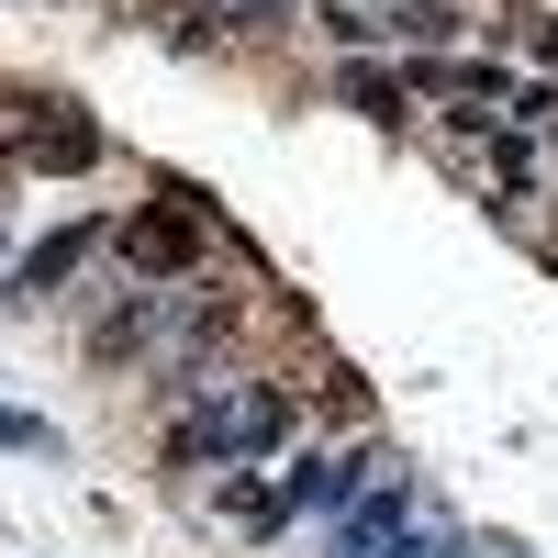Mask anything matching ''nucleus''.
Instances as JSON below:
<instances>
[{"instance_id":"obj_1","label":"nucleus","mask_w":558,"mask_h":558,"mask_svg":"<svg viewBox=\"0 0 558 558\" xmlns=\"http://www.w3.org/2000/svg\"><path fill=\"white\" fill-rule=\"evenodd\" d=\"M157 447L168 470H246L291 436V380H257V368H202V380L157 391Z\"/></svg>"},{"instance_id":"obj_2","label":"nucleus","mask_w":558,"mask_h":558,"mask_svg":"<svg viewBox=\"0 0 558 558\" xmlns=\"http://www.w3.org/2000/svg\"><path fill=\"white\" fill-rule=\"evenodd\" d=\"M112 257H123V279H202V257H213V213H191V202L157 191V213L112 223Z\"/></svg>"},{"instance_id":"obj_3","label":"nucleus","mask_w":558,"mask_h":558,"mask_svg":"<svg viewBox=\"0 0 558 558\" xmlns=\"http://www.w3.org/2000/svg\"><path fill=\"white\" fill-rule=\"evenodd\" d=\"M101 246V223H57V235H45L23 268H12V302L23 313H45V302H68V279H78V257Z\"/></svg>"},{"instance_id":"obj_4","label":"nucleus","mask_w":558,"mask_h":558,"mask_svg":"<svg viewBox=\"0 0 558 558\" xmlns=\"http://www.w3.org/2000/svg\"><path fill=\"white\" fill-rule=\"evenodd\" d=\"M357 481H368V458H291V481H279V502L291 514H336V502H357Z\"/></svg>"},{"instance_id":"obj_5","label":"nucleus","mask_w":558,"mask_h":558,"mask_svg":"<svg viewBox=\"0 0 558 558\" xmlns=\"http://www.w3.org/2000/svg\"><path fill=\"white\" fill-rule=\"evenodd\" d=\"M336 101H357L368 123H425V112H413V89H402L391 68H357V57L336 68Z\"/></svg>"},{"instance_id":"obj_6","label":"nucleus","mask_w":558,"mask_h":558,"mask_svg":"<svg viewBox=\"0 0 558 558\" xmlns=\"http://www.w3.org/2000/svg\"><path fill=\"white\" fill-rule=\"evenodd\" d=\"M191 12H202V34H279L302 0H191Z\"/></svg>"},{"instance_id":"obj_7","label":"nucleus","mask_w":558,"mask_h":558,"mask_svg":"<svg viewBox=\"0 0 558 558\" xmlns=\"http://www.w3.org/2000/svg\"><path fill=\"white\" fill-rule=\"evenodd\" d=\"M324 425H336V436H368V391L347 380V368H336V380H324Z\"/></svg>"},{"instance_id":"obj_8","label":"nucleus","mask_w":558,"mask_h":558,"mask_svg":"<svg viewBox=\"0 0 558 558\" xmlns=\"http://www.w3.org/2000/svg\"><path fill=\"white\" fill-rule=\"evenodd\" d=\"M0 447H12V458H45L57 436H45V413H12V402H0Z\"/></svg>"},{"instance_id":"obj_9","label":"nucleus","mask_w":558,"mask_h":558,"mask_svg":"<svg viewBox=\"0 0 558 558\" xmlns=\"http://www.w3.org/2000/svg\"><path fill=\"white\" fill-rule=\"evenodd\" d=\"M525 45H536V68H558V23H525Z\"/></svg>"}]
</instances>
